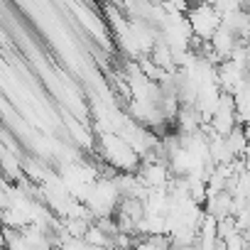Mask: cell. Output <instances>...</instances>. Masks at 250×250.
<instances>
[{
	"label": "cell",
	"mask_w": 250,
	"mask_h": 250,
	"mask_svg": "<svg viewBox=\"0 0 250 250\" xmlns=\"http://www.w3.org/2000/svg\"><path fill=\"white\" fill-rule=\"evenodd\" d=\"M187 20L191 25L194 37H199L204 42H211L216 37V32L221 30V25H223V18L216 13L213 5H196V8H191Z\"/></svg>",
	"instance_id": "cell-1"
}]
</instances>
